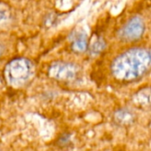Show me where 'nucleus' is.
<instances>
[{"mask_svg": "<svg viewBox=\"0 0 151 151\" xmlns=\"http://www.w3.org/2000/svg\"><path fill=\"white\" fill-rule=\"evenodd\" d=\"M151 69V49L134 47L118 54L110 64L112 77L121 83H132Z\"/></svg>", "mask_w": 151, "mask_h": 151, "instance_id": "f257e3e1", "label": "nucleus"}, {"mask_svg": "<svg viewBox=\"0 0 151 151\" xmlns=\"http://www.w3.org/2000/svg\"><path fill=\"white\" fill-rule=\"evenodd\" d=\"M34 66L30 60L25 58H16L11 60L6 67L4 75L10 86H22L32 77Z\"/></svg>", "mask_w": 151, "mask_h": 151, "instance_id": "f03ea898", "label": "nucleus"}, {"mask_svg": "<svg viewBox=\"0 0 151 151\" xmlns=\"http://www.w3.org/2000/svg\"><path fill=\"white\" fill-rule=\"evenodd\" d=\"M48 75L55 80L70 83L78 78L79 68L72 62L56 61L49 67Z\"/></svg>", "mask_w": 151, "mask_h": 151, "instance_id": "7ed1b4c3", "label": "nucleus"}, {"mask_svg": "<svg viewBox=\"0 0 151 151\" xmlns=\"http://www.w3.org/2000/svg\"><path fill=\"white\" fill-rule=\"evenodd\" d=\"M145 32V24L138 16L131 18L118 32V37L123 42H135L140 39Z\"/></svg>", "mask_w": 151, "mask_h": 151, "instance_id": "20e7f679", "label": "nucleus"}, {"mask_svg": "<svg viewBox=\"0 0 151 151\" xmlns=\"http://www.w3.org/2000/svg\"><path fill=\"white\" fill-rule=\"evenodd\" d=\"M133 105L141 110L151 109V86L139 89L132 98Z\"/></svg>", "mask_w": 151, "mask_h": 151, "instance_id": "39448f33", "label": "nucleus"}, {"mask_svg": "<svg viewBox=\"0 0 151 151\" xmlns=\"http://www.w3.org/2000/svg\"><path fill=\"white\" fill-rule=\"evenodd\" d=\"M136 116L134 113L126 108H121L115 111L113 115V121L115 124L120 127H128L134 124Z\"/></svg>", "mask_w": 151, "mask_h": 151, "instance_id": "423d86ee", "label": "nucleus"}, {"mask_svg": "<svg viewBox=\"0 0 151 151\" xmlns=\"http://www.w3.org/2000/svg\"><path fill=\"white\" fill-rule=\"evenodd\" d=\"M71 38V49L74 52L82 53L88 48L87 35L84 31H76L72 34Z\"/></svg>", "mask_w": 151, "mask_h": 151, "instance_id": "0eeeda50", "label": "nucleus"}, {"mask_svg": "<svg viewBox=\"0 0 151 151\" xmlns=\"http://www.w3.org/2000/svg\"><path fill=\"white\" fill-rule=\"evenodd\" d=\"M106 48V41L101 38H96L90 45H89V52L92 55H97L100 54L104 51Z\"/></svg>", "mask_w": 151, "mask_h": 151, "instance_id": "6e6552de", "label": "nucleus"}, {"mask_svg": "<svg viewBox=\"0 0 151 151\" xmlns=\"http://www.w3.org/2000/svg\"><path fill=\"white\" fill-rule=\"evenodd\" d=\"M11 17V13H10V8L9 6L5 4L0 2V27L6 25Z\"/></svg>", "mask_w": 151, "mask_h": 151, "instance_id": "1a4fd4ad", "label": "nucleus"}, {"mask_svg": "<svg viewBox=\"0 0 151 151\" xmlns=\"http://www.w3.org/2000/svg\"><path fill=\"white\" fill-rule=\"evenodd\" d=\"M2 52H3V47H2L1 45H0V56H1Z\"/></svg>", "mask_w": 151, "mask_h": 151, "instance_id": "9d476101", "label": "nucleus"}, {"mask_svg": "<svg viewBox=\"0 0 151 151\" xmlns=\"http://www.w3.org/2000/svg\"><path fill=\"white\" fill-rule=\"evenodd\" d=\"M149 129H150V131H151V122H150V124H149Z\"/></svg>", "mask_w": 151, "mask_h": 151, "instance_id": "9b49d317", "label": "nucleus"}]
</instances>
